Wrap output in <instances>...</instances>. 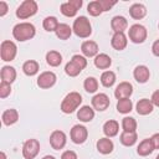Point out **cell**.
Segmentation results:
<instances>
[{
	"label": "cell",
	"mask_w": 159,
	"mask_h": 159,
	"mask_svg": "<svg viewBox=\"0 0 159 159\" xmlns=\"http://www.w3.org/2000/svg\"><path fill=\"white\" fill-rule=\"evenodd\" d=\"M36 35V29L31 22H20L16 24L12 29V36L15 40L24 42L27 40L34 39V36Z\"/></svg>",
	"instance_id": "6da1fadb"
},
{
	"label": "cell",
	"mask_w": 159,
	"mask_h": 159,
	"mask_svg": "<svg viewBox=\"0 0 159 159\" xmlns=\"http://www.w3.org/2000/svg\"><path fill=\"white\" fill-rule=\"evenodd\" d=\"M81 103H82V96L75 91L70 92L68 94H66V97L61 102V111L65 114H71L80 108Z\"/></svg>",
	"instance_id": "7a4b0ae2"
},
{
	"label": "cell",
	"mask_w": 159,
	"mask_h": 159,
	"mask_svg": "<svg viewBox=\"0 0 159 159\" xmlns=\"http://www.w3.org/2000/svg\"><path fill=\"white\" fill-rule=\"evenodd\" d=\"M72 31L75 32L76 36L81 39H87L92 35V25L86 16H78L73 21Z\"/></svg>",
	"instance_id": "3957f363"
},
{
	"label": "cell",
	"mask_w": 159,
	"mask_h": 159,
	"mask_svg": "<svg viewBox=\"0 0 159 159\" xmlns=\"http://www.w3.org/2000/svg\"><path fill=\"white\" fill-rule=\"evenodd\" d=\"M37 2L35 0H25L22 1L19 7L16 9V17L20 19V20H26L31 16H34L36 12H37Z\"/></svg>",
	"instance_id": "277c9868"
},
{
	"label": "cell",
	"mask_w": 159,
	"mask_h": 159,
	"mask_svg": "<svg viewBox=\"0 0 159 159\" xmlns=\"http://www.w3.org/2000/svg\"><path fill=\"white\" fill-rule=\"evenodd\" d=\"M17 53V46L14 41L10 40H4L0 45V56L1 60L5 62H11L15 60Z\"/></svg>",
	"instance_id": "5b68a950"
},
{
	"label": "cell",
	"mask_w": 159,
	"mask_h": 159,
	"mask_svg": "<svg viewBox=\"0 0 159 159\" xmlns=\"http://www.w3.org/2000/svg\"><path fill=\"white\" fill-rule=\"evenodd\" d=\"M147 36H148V31L145 26L140 24H134L128 30V37L133 43H143L147 40Z\"/></svg>",
	"instance_id": "8992f818"
},
{
	"label": "cell",
	"mask_w": 159,
	"mask_h": 159,
	"mask_svg": "<svg viewBox=\"0 0 159 159\" xmlns=\"http://www.w3.org/2000/svg\"><path fill=\"white\" fill-rule=\"evenodd\" d=\"M22 157L25 159H35L40 152V142L37 139H27L22 145Z\"/></svg>",
	"instance_id": "52a82bcc"
},
{
	"label": "cell",
	"mask_w": 159,
	"mask_h": 159,
	"mask_svg": "<svg viewBox=\"0 0 159 159\" xmlns=\"http://www.w3.org/2000/svg\"><path fill=\"white\" fill-rule=\"evenodd\" d=\"M70 138L75 144H83L88 138V130L82 124H76L70 132Z\"/></svg>",
	"instance_id": "ba28073f"
},
{
	"label": "cell",
	"mask_w": 159,
	"mask_h": 159,
	"mask_svg": "<svg viewBox=\"0 0 159 159\" xmlns=\"http://www.w3.org/2000/svg\"><path fill=\"white\" fill-rule=\"evenodd\" d=\"M57 81V76L52 72V71H45L42 73H40V76L37 77V86L42 89H48L51 87H53L56 84Z\"/></svg>",
	"instance_id": "9c48e42d"
},
{
	"label": "cell",
	"mask_w": 159,
	"mask_h": 159,
	"mask_svg": "<svg viewBox=\"0 0 159 159\" xmlns=\"http://www.w3.org/2000/svg\"><path fill=\"white\" fill-rule=\"evenodd\" d=\"M67 143V135L62 130H53L50 135V145L55 150H61L65 148Z\"/></svg>",
	"instance_id": "30bf717a"
},
{
	"label": "cell",
	"mask_w": 159,
	"mask_h": 159,
	"mask_svg": "<svg viewBox=\"0 0 159 159\" xmlns=\"http://www.w3.org/2000/svg\"><path fill=\"white\" fill-rule=\"evenodd\" d=\"M91 103H92V107H93L94 111L103 112L109 107L111 101H109V97L106 93H97L92 97Z\"/></svg>",
	"instance_id": "8fae6325"
},
{
	"label": "cell",
	"mask_w": 159,
	"mask_h": 159,
	"mask_svg": "<svg viewBox=\"0 0 159 159\" xmlns=\"http://www.w3.org/2000/svg\"><path fill=\"white\" fill-rule=\"evenodd\" d=\"M133 93V86L132 83L124 81V82H120L116 89H114V96L117 99H124V98H130Z\"/></svg>",
	"instance_id": "7c38bea8"
},
{
	"label": "cell",
	"mask_w": 159,
	"mask_h": 159,
	"mask_svg": "<svg viewBox=\"0 0 159 159\" xmlns=\"http://www.w3.org/2000/svg\"><path fill=\"white\" fill-rule=\"evenodd\" d=\"M111 45L114 50L117 51H123L127 45H128V39L125 36L124 32H116L113 36H112V40H111Z\"/></svg>",
	"instance_id": "4fadbf2b"
},
{
	"label": "cell",
	"mask_w": 159,
	"mask_h": 159,
	"mask_svg": "<svg viewBox=\"0 0 159 159\" xmlns=\"http://www.w3.org/2000/svg\"><path fill=\"white\" fill-rule=\"evenodd\" d=\"M133 77L138 83H145L148 82L150 77V71L145 65H139L133 71Z\"/></svg>",
	"instance_id": "5bb4252c"
},
{
	"label": "cell",
	"mask_w": 159,
	"mask_h": 159,
	"mask_svg": "<svg viewBox=\"0 0 159 159\" xmlns=\"http://www.w3.org/2000/svg\"><path fill=\"white\" fill-rule=\"evenodd\" d=\"M96 148L97 150L103 154V155H107V154H111L114 149V144L112 142V139L107 138V137H103V138H99L96 143Z\"/></svg>",
	"instance_id": "9a60e30c"
},
{
	"label": "cell",
	"mask_w": 159,
	"mask_h": 159,
	"mask_svg": "<svg viewBox=\"0 0 159 159\" xmlns=\"http://www.w3.org/2000/svg\"><path fill=\"white\" fill-rule=\"evenodd\" d=\"M81 51L84 57H96L98 55V45L92 40L83 41L81 45Z\"/></svg>",
	"instance_id": "2e32d148"
},
{
	"label": "cell",
	"mask_w": 159,
	"mask_h": 159,
	"mask_svg": "<svg viewBox=\"0 0 159 159\" xmlns=\"http://www.w3.org/2000/svg\"><path fill=\"white\" fill-rule=\"evenodd\" d=\"M153 109H154V104L148 98H142L135 104V111L140 116H148L153 112Z\"/></svg>",
	"instance_id": "e0dca14e"
},
{
	"label": "cell",
	"mask_w": 159,
	"mask_h": 159,
	"mask_svg": "<svg viewBox=\"0 0 159 159\" xmlns=\"http://www.w3.org/2000/svg\"><path fill=\"white\" fill-rule=\"evenodd\" d=\"M17 120H19V112L15 108H9V109L4 111L1 114V122L6 127L15 124Z\"/></svg>",
	"instance_id": "ac0fdd59"
},
{
	"label": "cell",
	"mask_w": 159,
	"mask_h": 159,
	"mask_svg": "<svg viewBox=\"0 0 159 159\" xmlns=\"http://www.w3.org/2000/svg\"><path fill=\"white\" fill-rule=\"evenodd\" d=\"M111 27L114 31V34L116 32H124L128 27V21L124 16H120V15L113 16L111 20Z\"/></svg>",
	"instance_id": "d6986e66"
},
{
	"label": "cell",
	"mask_w": 159,
	"mask_h": 159,
	"mask_svg": "<svg viewBox=\"0 0 159 159\" xmlns=\"http://www.w3.org/2000/svg\"><path fill=\"white\" fill-rule=\"evenodd\" d=\"M77 118L80 119V122H83V123L91 122L94 118V109H93V107H89V106L80 107V109H77Z\"/></svg>",
	"instance_id": "ffe728a7"
},
{
	"label": "cell",
	"mask_w": 159,
	"mask_h": 159,
	"mask_svg": "<svg viewBox=\"0 0 159 159\" xmlns=\"http://www.w3.org/2000/svg\"><path fill=\"white\" fill-rule=\"evenodd\" d=\"M16 70L15 67L12 66H2L1 67V71H0V77H1V81L2 82H6V83H12L15 80H16Z\"/></svg>",
	"instance_id": "44dd1931"
},
{
	"label": "cell",
	"mask_w": 159,
	"mask_h": 159,
	"mask_svg": "<svg viewBox=\"0 0 159 159\" xmlns=\"http://www.w3.org/2000/svg\"><path fill=\"white\" fill-rule=\"evenodd\" d=\"M119 132V123L114 119H109L103 124V133L107 138H113Z\"/></svg>",
	"instance_id": "7402d4cb"
},
{
	"label": "cell",
	"mask_w": 159,
	"mask_h": 159,
	"mask_svg": "<svg viewBox=\"0 0 159 159\" xmlns=\"http://www.w3.org/2000/svg\"><path fill=\"white\" fill-rule=\"evenodd\" d=\"M153 152H154V147H153V143H152L150 138L143 139V140L138 144V147H137V153H138V155H140V157H148V155H150Z\"/></svg>",
	"instance_id": "603a6c76"
},
{
	"label": "cell",
	"mask_w": 159,
	"mask_h": 159,
	"mask_svg": "<svg viewBox=\"0 0 159 159\" xmlns=\"http://www.w3.org/2000/svg\"><path fill=\"white\" fill-rule=\"evenodd\" d=\"M129 15L134 20H140V19L145 17V15H147V7L143 4L135 2V4H133L129 7Z\"/></svg>",
	"instance_id": "cb8c5ba5"
},
{
	"label": "cell",
	"mask_w": 159,
	"mask_h": 159,
	"mask_svg": "<svg viewBox=\"0 0 159 159\" xmlns=\"http://www.w3.org/2000/svg\"><path fill=\"white\" fill-rule=\"evenodd\" d=\"M39 71H40V65L35 60H27L22 65V72L29 77H32V76L37 75Z\"/></svg>",
	"instance_id": "d4e9b609"
},
{
	"label": "cell",
	"mask_w": 159,
	"mask_h": 159,
	"mask_svg": "<svg viewBox=\"0 0 159 159\" xmlns=\"http://www.w3.org/2000/svg\"><path fill=\"white\" fill-rule=\"evenodd\" d=\"M93 62H94V66L97 68H99V70H107L112 65V58L107 53H98L94 57Z\"/></svg>",
	"instance_id": "484cf974"
},
{
	"label": "cell",
	"mask_w": 159,
	"mask_h": 159,
	"mask_svg": "<svg viewBox=\"0 0 159 159\" xmlns=\"http://www.w3.org/2000/svg\"><path fill=\"white\" fill-rule=\"evenodd\" d=\"M138 140L137 132H122L119 135V142L124 147H133Z\"/></svg>",
	"instance_id": "4316f807"
},
{
	"label": "cell",
	"mask_w": 159,
	"mask_h": 159,
	"mask_svg": "<svg viewBox=\"0 0 159 159\" xmlns=\"http://www.w3.org/2000/svg\"><path fill=\"white\" fill-rule=\"evenodd\" d=\"M46 62L51 67H57L62 63V55L58 51L51 50L46 53Z\"/></svg>",
	"instance_id": "83f0119b"
},
{
	"label": "cell",
	"mask_w": 159,
	"mask_h": 159,
	"mask_svg": "<svg viewBox=\"0 0 159 159\" xmlns=\"http://www.w3.org/2000/svg\"><path fill=\"white\" fill-rule=\"evenodd\" d=\"M72 32H73V31H72V27H71L70 25H67V24H60L58 27H57L56 31H55L56 36H57L60 40H68V39L71 37Z\"/></svg>",
	"instance_id": "f1b7e54d"
},
{
	"label": "cell",
	"mask_w": 159,
	"mask_h": 159,
	"mask_svg": "<svg viewBox=\"0 0 159 159\" xmlns=\"http://www.w3.org/2000/svg\"><path fill=\"white\" fill-rule=\"evenodd\" d=\"M116 73L113 71H104L102 75H101V83L102 86H104L106 88H109L112 87L114 83H116Z\"/></svg>",
	"instance_id": "f546056e"
},
{
	"label": "cell",
	"mask_w": 159,
	"mask_h": 159,
	"mask_svg": "<svg viewBox=\"0 0 159 159\" xmlns=\"http://www.w3.org/2000/svg\"><path fill=\"white\" fill-rule=\"evenodd\" d=\"M133 109V102L129 98L124 99H118L117 102V111L122 114H128Z\"/></svg>",
	"instance_id": "4dcf8cb0"
},
{
	"label": "cell",
	"mask_w": 159,
	"mask_h": 159,
	"mask_svg": "<svg viewBox=\"0 0 159 159\" xmlns=\"http://www.w3.org/2000/svg\"><path fill=\"white\" fill-rule=\"evenodd\" d=\"M58 25H60V22H58V20H57V17H55V16H47V17H45L43 21H42L43 29H45L46 31H48V32H52V31L55 32L56 29L58 27Z\"/></svg>",
	"instance_id": "1f68e13d"
},
{
	"label": "cell",
	"mask_w": 159,
	"mask_h": 159,
	"mask_svg": "<svg viewBox=\"0 0 159 159\" xmlns=\"http://www.w3.org/2000/svg\"><path fill=\"white\" fill-rule=\"evenodd\" d=\"M83 87L87 93H94L98 89V80L96 77H87L83 82Z\"/></svg>",
	"instance_id": "d6a6232c"
},
{
	"label": "cell",
	"mask_w": 159,
	"mask_h": 159,
	"mask_svg": "<svg viewBox=\"0 0 159 159\" xmlns=\"http://www.w3.org/2000/svg\"><path fill=\"white\" fill-rule=\"evenodd\" d=\"M137 120L133 117H124L122 119V129L123 132H135L137 130Z\"/></svg>",
	"instance_id": "836d02e7"
},
{
	"label": "cell",
	"mask_w": 159,
	"mask_h": 159,
	"mask_svg": "<svg viewBox=\"0 0 159 159\" xmlns=\"http://www.w3.org/2000/svg\"><path fill=\"white\" fill-rule=\"evenodd\" d=\"M60 10H61L62 15H65V16H67V17H73V16H76V15H77V11H78L70 1L61 4Z\"/></svg>",
	"instance_id": "e575fe53"
},
{
	"label": "cell",
	"mask_w": 159,
	"mask_h": 159,
	"mask_svg": "<svg viewBox=\"0 0 159 159\" xmlns=\"http://www.w3.org/2000/svg\"><path fill=\"white\" fill-rule=\"evenodd\" d=\"M65 72H66V75L70 76V77H77V76L82 72V70H81L78 66H76L72 61H68V62L66 63V66H65Z\"/></svg>",
	"instance_id": "d590c367"
},
{
	"label": "cell",
	"mask_w": 159,
	"mask_h": 159,
	"mask_svg": "<svg viewBox=\"0 0 159 159\" xmlns=\"http://www.w3.org/2000/svg\"><path fill=\"white\" fill-rule=\"evenodd\" d=\"M87 11H88V14H89L91 16H99V15L103 12V10H102V7H101L98 0L91 1V2L87 5Z\"/></svg>",
	"instance_id": "8d00e7d4"
},
{
	"label": "cell",
	"mask_w": 159,
	"mask_h": 159,
	"mask_svg": "<svg viewBox=\"0 0 159 159\" xmlns=\"http://www.w3.org/2000/svg\"><path fill=\"white\" fill-rule=\"evenodd\" d=\"M71 61H72L76 66H78L81 70H84V68L87 67V60H86V57L82 56V55H73L72 58H71Z\"/></svg>",
	"instance_id": "74e56055"
},
{
	"label": "cell",
	"mask_w": 159,
	"mask_h": 159,
	"mask_svg": "<svg viewBox=\"0 0 159 159\" xmlns=\"http://www.w3.org/2000/svg\"><path fill=\"white\" fill-rule=\"evenodd\" d=\"M11 93V84L6 82H0V98H6Z\"/></svg>",
	"instance_id": "f35d334b"
},
{
	"label": "cell",
	"mask_w": 159,
	"mask_h": 159,
	"mask_svg": "<svg viewBox=\"0 0 159 159\" xmlns=\"http://www.w3.org/2000/svg\"><path fill=\"white\" fill-rule=\"evenodd\" d=\"M98 2H99V5H101V7H102L103 12H104V11L111 10V9L117 4V1H116V0H112V1H109V0H98Z\"/></svg>",
	"instance_id": "ab89813d"
},
{
	"label": "cell",
	"mask_w": 159,
	"mask_h": 159,
	"mask_svg": "<svg viewBox=\"0 0 159 159\" xmlns=\"http://www.w3.org/2000/svg\"><path fill=\"white\" fill-rule=\"evenodd\" d=\"M61 159H78V158H77L76 152H73V150H65L61 154Z\"/></svg>",
	"instance_id": "60d3db41"
},
{
	"label": "cell",
	"mask_w": 159,
	"mask_h": 159,
	"mask_svg": "<svg viewBox=\"0 0 159 159\" xmlns=\"http://www.w3.org/2000/svg\"><path fill=\"white\" fill-rule=\"evenodd\" d=\"M150 140H152V143H153L154 149H159V133H154V134L150 137Z\"/></svg>",
	"instance_id": "b9f144b4"
},
{
	"label": "cell",
	"mask_w": 159,
	"mask_h": 159,
	"mask_svg": "<svg viewBox=\"0 0 159 159\" xmlns=\"http://www.w3.org/2000/svg\"><path fill=\"white\" fill-rule=\"evenodd\" d=\"M7 10H9V6L5 1H0V16H5L7 14Z\"/></svg>",
	"instance_id": "7bdbcfd3"
},
{
	"label": "cell",
	"mask_w": 159,
	"mask_h": 159,
	"mask_svg": "<svg viewBox=\"0 0 159 159\" xmlns=\"http://www.w3.org/2000/svg\"><path fill=\"white\" fill-rule=\"evenodd\" d=\"M152 52H153L154 56L159 57V40H155L153 42V45H152Z\"/></svg>",
	"instance_id": "ee69618b"
},
{
	"label": "cell",
	"mask_w": 159,
	"mask_h": 159,
	"mask_svg": "<svg viewBox=\"0 0 159 159\" xmlns=\"http://www.w3.org/2000/svg\"><path fill=\"white\" fill-rule=\"evenodd\" d=\"M150 101H152V103H153L154 106L159 107V89H157V91H155V92L152 94Z\"/></svg>",
	"instance_id": "f6af8a7d"
},
{
	"label": "cell",
	"mask_w": 159,
	"mask_h": 159,
	"mask_svg": "<svg viewBox=\"0 0 159 159\" xmlns=\"http://www.w3.org/2000/svg\"><path fill=\"white\" fill-rule=\"evenodd\" d=\"M42 159H56V158H55L53 155H45Z\"/></svg>",
	"instance_id": "bcb514c9"
},
{
	"label": "cell",
	"mask_w": 159,
	"mask_h": 159,
	"mask_svg": "<svg viewBox=\"0 0 159 159\" xmlns=\"http://www.w3.org/2000/svg\"><path fill=\"white\" fill-rule=\"evenodd\" d=\"M0 155H1V159H6V154H5L4 152H1V153H0Z\"/></svg>",
	"instance_id": "7dc6e473"
},
{
	"label": "cell",
	"mask_w": 159,
	"mask_h": 159,
	"mask_svg": "<svg viewBox=\"0 0 159 159\" xmlns=\"http://www.w3.org/2000/svg\"><path fill=\"white\" fill-rule=\"evenodd\" d=\"M155 159H159V154H158V155H157V158H155Z\"/></svg>",
	"instance_id": "c3c4849f"
},
{
	"label": "cell",
	"mask_w": 159,
	"mask_h": 159,
	"mask_svg": "<svg viewBox=\"0 0 159 159\" xmlns=\"http://www.w3.org/2000/svg\"><path fill=\"white\" fill-rule=\"evenodd\" d=\"M158 29H159V24H158Z\"/></svg>",
	"instance_id": "681fc988"
}]
</instances>
